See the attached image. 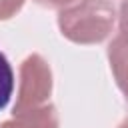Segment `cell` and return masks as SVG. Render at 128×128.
I'll list each match as a JSON object with an SVG mask.
<instances>
[{
  "mask_svg": "<svg viewBox=\"0 0 128 128\" xmlns=\"http://www.w3.org/2000/svg\"><path fill=\"white\" fill-rule=\"evenodd\" d=\"M116 10L110 0H78L58 14V28L74 44H100L114 28Z\"/></svg>",
  "mask_w": 128,
  "mask_h": 128,
  "instance_id": "obj_1",
  "label": "cell"
},
{
  "mask_svg": "<svg viewBox=\"0 0 128 128\" xmlns=\"http://www.w3.org/2000/svg\"><path fill=\"white\" fill-rule=\"evenodd\" d=\"M52 94V70L40 54H30L20 64V82L12 112H24L48 104Z\"/></svg>",
  "mask_w": 128,
  "mask_h": 128,
  "instance_id": "obj_2",
  "label": "cell"
},
{
  "mask_svg": "<svg viewBox=\"0 0 128 128\" xmlns=\"http://www.w3.org/2000/svg\"><path fill=\"white\" fill-rule=\"evenodd\" d=\"M0 128H58V112L48 102L32 110L12 112V118L2 122Z\"/></svg>",
  "mask_w": 128,
  "mask_h": 128,
  "instance_id": "obj_3",
  "label": "cell"
},
{
  "mask_svg": "<svg viewBox=\"0 0 128 128\" xmlns=\"http://www.w3.org/2000/svg\"><path fill=\"white\" fill-rule=\"evenodd\" d=\"M108 62L112 76L128 102V30H122L108 46Z\"/></svg>",
  "mask_w": 128,
  "mask_h": 128,
  "instance_id": "obj_4",
  "label": "cell"
},
{
  "mask_svg": "<svg viewBox=\"0 0 128 128\" xmlns=\"http://www.w3.org/2000/svg\"><path fill=\"white\" fill-rule=\"evenodd\" d=\"M12 92H14V72L8 58L0 52V110L10 102Z\"/></svg>",
  "mask_w": 128,
  "mask_h": 128,
  "instance_id": "obj_5",
  "label": "cell"
},
{
  "mask_svg": "<svg viewBox=\"0 0 128 128\" xmlns=\"http://www.w3.org/2000/svg\"><path fill=\"white\" fill-rule=\"evenodd\" d=\"M26 0H0V20H8L20 12Z\"/></svg>",
  "mask_w": 128,
  "mask_h": 128,
  "instance_id": "obj_6",
  "label": "cell"
},
{
  "mask_svg": "<svg viewBox=\"0 0 128 128\" xmlns=\"http://www.w3.org/2000/svg\"><path fill=\"white\" fill-rule=\"evenodd\" d=\"M40 6H46V8H68V6H72L74 2H78V0H36Z\"/></svg>",
  "mask_w": 128,
  "mask_h": 128,
  "instance_id": "obj_7",
  "label": "cell"
},
{
  "mask_svg": "<svg viewBox=\"0 0 128 128\" xmlns=\"http://www.w3.org/2000/svg\"><path fill=\"white\" fill-rule=\"evenodd\" d=\"M118 16H120V26H122V30H128V0L122 2Z\"/></svg>",
  "mask_w": 128,
  "mask_h": 128,
  "instance_id": "obj_8",
  "label": "cell"
},
{
  "mask_svg": "<svg viewBox=\"0 0 128 128\" xmlns=\"http://www.w3.org/2000/svg\"><path fill=\"white\" fill-rule=\"evenodd\" d=\"M118 128H128V118H126V120H124V122H122V124H120Z\"/></svg>",
  "mask_w": 128,
  "mask_h": 128,
  "instance_id": "obj_9",
  "label": "cell"
}]
</instances>
